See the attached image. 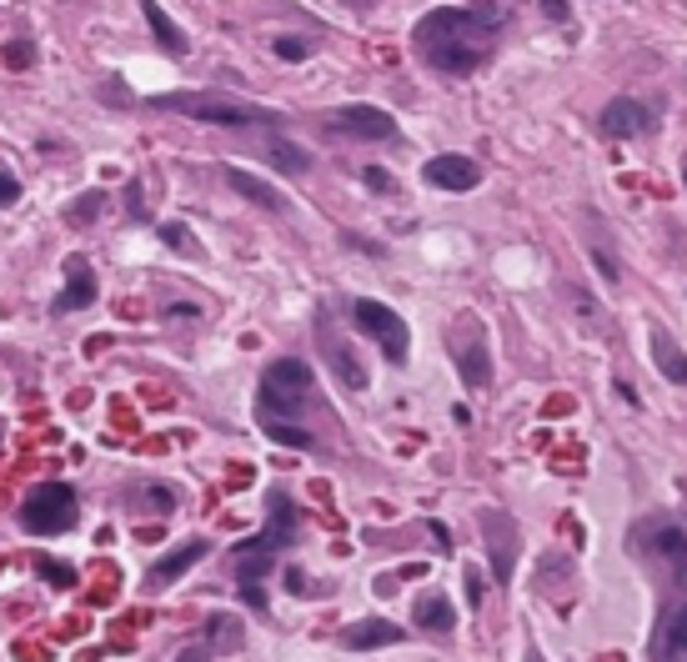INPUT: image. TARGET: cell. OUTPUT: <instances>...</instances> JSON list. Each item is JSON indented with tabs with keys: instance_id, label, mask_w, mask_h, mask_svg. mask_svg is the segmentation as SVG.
<instances>
[{
	"instance_id": "obj_1",
	"label": "cell",
	"mask_w": 687,
	"mask_h": 662,
	"mask_svg": "<svg viewBox=\"0 0 687 662\" xmlns=\"http://www.w3.org/2000/svg\"><path fill=\"white\" fill-rule=\"evenodd\" d=\"M502 26H507L502 6H437V11L422 16L417 46L437 71L472 76L477 66L492 61V51L502 41Z\"/></svg>"
},
{
	"instance_id": "obj_2",
	"label": "cell",
	"mask_w": 687,
	"mask_h": 662,
	"mask_svg": "<svg viewBox=\"0 0 687 662\" xmlns=\"http://www.w3.org/2000/svg\"><path fill=\"white\" fill-rule=\"evenodd\" d=\"M311 402V367L301 357H281L266 367L261 377V417L266 422H286L296 412H306Z\"/></svg>"
},
{
	"instance_id": "obj_3",
	"label": "cell",
	"mask_w": 687,
	"mask_h": 662,
	"mask_svg": "<svg viewBox=\"0 0 687 662\" xmlns=\"http://www.w3.org/2000/svg\"><path fill=\"white\" fill-rule=\"evenodd\" d=\"M76 517H81V507H76V492L66 482H41L21 502V527L31 537H61V532L76 527Z\"/></svg>"
},
{
	"instance_id": "obj_4",
	"label": "cell",
	"mask_w": 687,
	"mask_h": 662,
	"mask_svg": "<svg viewBox=\"0 0 687 662\" xmlns=\"http://www.w3.org/2000/svg\"><path fill=\"white\" fill-rule=\"evenodd\" d=\"M352 321L367 331V337H372L382 352H387L392 367H407V357H412V331H407V321H402L387 301H372V296L352 301Z\"/></svg>"
},
{
	"instance_id": "obj_5",
	"label": "cell",
	"mask_w": 687,
	"mask_h": 662,
	"mask_svg": "<svg viewBox=\"0 0 687 662\" xmlns=\"http://www.w3.org/2000/svg\"><path fill=\"white\" fill-rule=\"evenodd\" d=\"M156 106H176L191 121H211V126H271L276 111L261 106H236V101H216V96H161Z\"/></svg>"
},
{
	"instance_id": "obj_6",
	"label": "cell",
	"mask_w": 687,
	"mask_h": 662,
	"mask_svg": "<svg viewBox=\"0 0 687 662\" xmlns=\"http://www.w3.org/2000/svg\"><path fill=\"white\" fill-rule=\"evenodd\" d=\"M657 121H662V116H657L647 101H632V96H617V101H607V106H602V116H597L602 136H612V141L647 136V131H657Z\"/></svg>"
},
{
	"instance_id": "obj_7",
	"label": "cell",
	"mask_w": 687,
	"mask_h": 662,
	"mask_svg": "<svg viewBox=\"0 0 687 662\" xmlns=\"http://www.w3.org/2000/svg\"><path fill=\"white\" fill-rule=\"evenodd\" d=\"M331 131H341V136H362V141H387V136H397V121H392V111L357 101V106H341V111L331 116Z\"/></svg>"
},
{
	"instance_id": "obj_8",
	"label": "cell",
	"mask_w": 687,
	"mask_h": 662,
	"mask_svg": "<svg viewBox=\"0 0 687 662\" xmlns=\"http://www.w3.org/2000/svg\"><path fill=\"white\" fill-rule=\"evenodd\" d=\"M482 537H487V552H492V577L512 582V567H517V522L502 517V512H482Z\"/></svg>"
},
{
	"instance_id": "obj_9",
	"label": "cell",
	"mask_w": 687,
	"mask_h": 662,
	"mask_svg": "<svg viewBox=\"0 0 687 662\" xmlns=\"http://www.w3.org/2000/svg\"><path fill=\"white\" fill-rule=\"evenodd\" d=\"M246 637H241V622L231 617V612H216V617H206V632H201V642L196 647H186L176 662H211V657H226V652H236Z\"/></svg>"
},
{
	"instance_id": "obj_10",
	"label": "cell",
	"mask_w": 687,
	"mask_h": 662,
	"mask_svg": "<svg viewBox=\"0 0 687 662\" xmlns=\"http://www.w3.org/2000/svg\"><path fill=\"white\" fill-rule=\"evenodd\" d=\"M422 181L427 186H437V191H472L477 181H482V166L472 161V156H457V151H447V156H432L427 166H422Z\"/></svg>"
},
{
	"instance_id": "obj_11",
	"label": "cell",
	"mask_w": 687,
	"mask_h": 662,
	"mask_svg": "<svg viewBox=\"0 0 687 662\" xmlns=\"http://www.w3.org/2000/svg\"><path fill=\"white\" fill-rule=\"evenodd\" d=\"M281 547H286V542H281L276 532H261V537L241 542V547H236V557H231L236 582H241V587H261V577L271 572V562H276V552H281Z\"/></svg>"
},
{
	"instance_id": "obj_12",
	"label": "cell",
	"mask_w": 687,
	"mask_h": 662,
	"mask_svg": "<svg viewBox=\"0 0 687 662\" xmlns=\"http://www.w3.org/2000/svg\"><path fill=\"white\" fill-rule=\"evenodd\" d=\"M206 552H211V542H206V537H186V542H176L166 557H156V562H151V572H146V587H171V582H176L181 572H191V567H196Z\"/></svg>"
},
{
	"instance_id": "obj_13",
	"label": "cell",
	"mask_w": 687,
	"mask_h": 662,
	"mask_svg": "<svg viewBox=\"0 0 687 662\" xmlns=\"http://www.w3.org/2000/svg\"><path fill=\"white\" fill-rule=\"evenodd\" d=\"M96 301V271L86 256H71L66 261V291L56 296V311H86Z\"/></svg>"
},
{
	"instance_id": "obj_14",
	"label": "cell",
	"mask_w": 687,
	"mask_h": 662,
	"mask_svg": "<svg viewBox=\"0 0 687 662\" xmlns=\"http://www.w3.org/2000/svg\"><path fill=\"white\" fill-rule=\"evenodd\" d=\"M407 632L387 617H367V622H352L347 632H341V647H352V652H372V647H397Z\"/></svg>"
},
{
	"instance_id": "obj_15",
	"label": "cell",
	"mask_w": 687,
	"mask_h": 662,
	"mask_svg": "<svg viewBox=\"0 0 687 662\" xmlns=\"http://www.w3.org/2000/svg\"><path fill=\"white\" fill-rule=\"evenodd\" d=\"M647 547H652V552L672 567V577L687 587V532H682V527H672V522H662V527H652V532H647Z\"/></svg>"
},
{
	"instance_id": "obj_16",
	"label": "cell",
	"mask_w": 687,
	"mask_h": 662,
	"mask_svg": "<svg viewBox=\"0 0 687 662\" xmlns=\"http://www.w3.org/2000/svg\"><path fill=\"white\" fill-rule=\"evenodd\" d=\"M652 367L662 372V382L687 387V352L667 337V331H652Z\"/></svg>"
},
{
	"instance_id": "obj_17",
	"label": "cell",
	"mask_w": 687,
	"mask_h": 662,
	"mask_svg": "<svg viewBox=\"0 0 687 662\" xmlns=\"http://www.w3.org/2000/svg\"><path fill=\"white\" fill-rule=\"evenodd\" d=\"M226 186H231V191H241L246 201H256V206L276 211V216L286 211V196H281V191H271L261 176H251V171H241V166H226Z\"/></svg>"
},
{
	"instance_id": "obj_18",
	"label": "cell",
	"mask_w": 687,
	"mask_h": 662,
	"mask_svg": "<svg viewBox=\"0 0 687 662\" xmlns=\"http://www.w3.org/2000/svg\"><path fill=\"white\" fill-rule=\"evenodd\" d=\"M412 622H417L422 632H452V627H457V612H452V602H447L442 592H427V597H417Z\"/></svg>"
},
{
	"instance_id": "obj_19",
	"label": "cell",
	"mask_w": 687,
	"mask_h": 662,
	"mask_svg": "<svg viewBox=\"0 0 687 662\" xmlns=\"http://www.w3.org/2000/svg\"><path fill=\"white\" fill-rule=\"evenodd\" d=\"M266 507H271L266 532H276V537L291 547V542H296V532H301V512H296V502H291L286 492H271V502H266Z\"/></svg>"
},
{
	"instance_id": "obj_20",
	"label": "cell",
	"mask_w": 687,
	"mask_h": 662,
	"mask_svg": "<svg viewBox=\"0 0 687 662\" xmlns=\"http://www.w3.org/2000/svg\"><path fill=\"white\" fill-rule=\"evenodd\" d=\"M457 372H462V382H467V387H487V382H492V357H487L482 337H477L472 347H462V352H457Z\"/></svg>"
},
{
	"instance_id": "obj_21",
	"label": "cell",
	"mask_w": 687,
	"mask_h": 662,
	"mask_svg": "<svg viewBox=\"0 0 687 662\" xmlns=\"http://www.w3.org/2000/svg\"><path fill=\"white\" fill-rule=\"evenodd\" d=\"M141 16H146V26L156 31V41H161V51H171V56H186V36L176 31V21L161 11V6H141Z\"/></svg>"
},
{
	"instance_id": "obj_22",
	"label": "cell",
	"mask_w": 687,
	"mask_h": 662,
	"mask_svg": "<svg viewBox=\"0 0 687 662\" xmlns=\"http://www.w3.org/2000/svg\"><path fill=\"white\" fill-rule=\"evenodd\" d=\"M266 161H271V166H281L286 176H301V171L311 166V156H306V151H296V146H291V141H281V136H271V141H266Z\"/></svg>"
},
{
	"instance_id": "obj_23",
	"label": "cell",
	"mask_w": 687,
	"mask_h": 662,
	"mask_svg": "<svg viewBox=\"0 0 687 662\" xmlns=\"http://www.w3.org/2000/svg\"><path fill=\"white\" fill-rule=\"evenodd\" d=\"M657 662H687V607L667 622V637H662V657Z\"/></svg>"
},
{
	"instance_id": "obj_24",
	"label": "cell",
	"mask_w": 687,
	"mask_h": 662,
	"mask_svg": "<svg viewBox=\"0 0 687 662\" xmlns=\"http://www.w3.org/2000/svg\"><path fill=\"white\" fill-rule=\"evenodd\" d=\"M326 357H331V367H336V377H341V382H347L352 392H362V387H367V372L357 367V357H352L347 347H326Z\"/></svg>"
},
{
	"instance_id": "obj_25",
	"label": "cell",
	"mask_w": 687,
	"mask_h": 662,
	"mask_svg": "<svg viewBox=\"0 0 687 662\" xmlns=\"http://www.w3.org/2000/svg\"><path fill=\"white\" fill-rule=\"evenodd\" d=\"M161 241H166L171 251H181V256H196V261L206 256V251H201V241L191 236V226H181V221H166V226H161Z\"/></svg>"
},
{
	"instance_id": "obj_26",
	"label": "cell",
	"mask_w": 687,
	"mask_h": 662,
	"mask_svg": "<svg viewBox=\"0 0 687 662\" xmlns=\"http://www.w3.org/2000/svg\"><path fill=\"white\" fill-rule=\"evenodd\" d=\"M266 437L281 442V447H296V452H311V447H316V437L301 432V427H291V422H266Z\"/></svg>"
},
{
	"instance_id": "obj_27",
	"label": "cell",
	"mask_w": 687,
	"mask_h": 662,
	"mask_svg": "<svg viewBox=\"0 0 687 662\" xmlns=\"http://www.w3.org/2000/svg\"><path fill=\"white\" fill-rule=\"evenodd\" d=\"M101 206H106V191H86V196H81L66 216H71V226H86V221H96V216H101Z\"/></svg>"
},
{
	"instance_id": "obj_28",
	"label": "cell",
	"mask_w": 687,
	"mask_h": 662,
	"mask_svg": "<svg viewBox=\"0 0 687 662\" xmlns=\"http://www.w3.org/2000/svg\"><path fill=\"white\" fill-rule=\"evenodd\" d=\"M141 507H156V512H176V492L171 487H136L131 492Z\"/></svg>"
},
{
	"instance_id": "obj_29",
	"label": "cell",
	"mask_w": 687,
	"mask_h": 662,
	"mask_svg": "<svg viewBox=\"0 0 687 662\" xmlns=\"http://www.w3.org/2000/svg\"><path fill=\"white\" fill-rule=\"evenodd\" d=\"M6 66L31 71V66H36V46H31V41H11V46H6Z\"/></svg>"
},
{
	"instance_id": "obj_30",
	"label": "cell",
	"mask_w": 687,
	"mask_h": 662,
	"mask_svg": "<svg viewBox=\"0 0 687 662\" xmlns=\"http://www.w3.org/2000/svg\"><path fill=\"white\" fill-rule=\"evenodd\" d=\"M362 181H367L372 191H382V196H392V191H397V176H392V171H382V166H367V171H362Z\"/></svg>"
},
{
	"instance_id": "obj_31",
	"label": "cell",
	"mask_w": 687,
	"mask_h": 662,
	"mask_svg": "<svg viewBox=\"0 0 687 662\" xmlns=\"http://www.w3.org/2000/svg\"><path fill=\"white\" fill-rule=\"evenodd\" d=\"M276 56H281V61H306V56H311V46H306V41H296V36H281V41H276Z\"/></svg>"
},
{
	"instance_id": "obj_32",
	"label": "cell",
	"mask_w": 687,
	"mask_h": 662,
	"mask_svg": "<svg viewBox=\"0 0 687 662\" xmlns=\"http://www.w3.org/2000/svg\"><path fill=\"white\" fill-rule=\"evenodd\" d=\"M21 201V181L11 171H0V206H16Z\"/></svg>"
},
{
	"instance_id": "obj_33",
	"label": "cell",
	"mask_w": 687,
	"mask_h": 662,
	"mask_svg": "<svg viewBox=\"0 0 687 662\" xmlns=\"http://www.w3.org/2000/svg\"><path fill=\"white\" fill-rule=\"evenodd\" d=\"M592 261H597V271H602V281H617V276H622V271H617V261H612V256H607L602 246H592Z\"/></svg>"
},
{
	"instance_id": "obj_34",
	"label": "cell",
	"mask_w": 687,
	"mask_h": 662,
	"mask_svg": "<svg viewBox=\"0 0 687 662\" xmlns=\"http://www.w3.org/2000/svg\"><path fill=\"white\" fill-rule=\"evenodd\" d=\"M41 572H46L56 587H71V582H76V572H71V567H61V562H41Z\"/></svg>"
},
{
	"instance_id": "obj_35",
	"label": "cell",
	"mask_w": 687,
	"mask_h": 662,
	"mask_svg": "<svg viewBox=\"0 0 687 662\" xmlns=\"http://www.w3.org/2000/svg\"><path fill=\"white\" fill-rule=\"evenodd\" d=\"M126 206H131V216H136V221L146 216V201H141V181H131V186H126Z\"/></svg>"
},
{
	"instance_id": "obj_36",
	"label": "cell",
	"mask_w": 687,
	"mask_h": 662,
	"mask_svg": "<svg viewBox=\"0 0 687 662\" xmlns=\"http://www.w3.org/2000/svg\"><path fill=\"white\" fill-rule=\"evenodd\" d=\"M467 607H472V612L482 607V577H477V572H467Z\"/></svg>"
},
{
	"instance_id": "obj_37",
	"label": "cell",
	"mask_w": 687,
	"mask_h": 662,
	"mask_svg": "<svg viewBox=\"0 0 687 662\" xmlns=\"http://www.w3.org/2000/svg\"><path fill=\"white\" fill-rule=\"evenodd\" d=\"M241 597H246V607L266 612V592H261V587H241Z\"/></svg>"
},
{
	"instance_id": "obj_38",
	"label": "cell",
	"mask_w": 687,
	"mask_h": 662,
	"mask_svg": "<svg viewBox=\"0 0 687 662\" xmlns=\"http://www.w3.org/2000/svg\"><path fill=\"white\" fill-rule=\"evenodd\" d=\"M286 587L301 597V592H306V572H301V567H291V572H286Z\"/></svg>"
},
{
	"instance_id": "obj_39",
	"label": "cell",
	"mask_w": 687,
	"mask_h": 662,
	"mask_svg": "<svg viewBox=\"0 0 687 662\" xmlns=\"http://www.w3.org/2000/svg\"><path fill=\"white\" fill-rule=\"evenodd\" d=\"M682 181H687V171H682Z\"/></svg>"
}]
</instances>
